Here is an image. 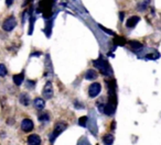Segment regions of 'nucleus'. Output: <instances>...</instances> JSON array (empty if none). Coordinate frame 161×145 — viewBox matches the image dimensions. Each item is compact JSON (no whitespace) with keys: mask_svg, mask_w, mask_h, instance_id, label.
Wrapping results in <instances>:
<instances>
[{"mask_svg":"<svg viewBox=\"0 0 161 145\" xmlns=\"http://www.w3.org/2000/svg\"><path fill=\"white\" fill-rule=\"evenodd\" d=\"M94 65L95 67H97L100 69V72L104 75H107L108 72H109V64L103 60V58H98L97 61H94Z\"/></svg>","mask_w":161,"mask_h":145,"instance_id":"nucleus-1","label":"nucleus"},{"mask_svg":"<svg viewBox=\"0 0 161 145\" xmlns=\"http://www.w3.org/2000/svg\"><path fill=\"white\" fill-rule=\"evenodd\" d=\"M16 25H17V21H16L15 17H9L8 19H6V21L2 24V29L5 31H12L16 28Z\"/></svg>","mask_w":161,"mask_h":145,"instance_id":"nucleus-2","label":"nucleus"},{"mask_svg":"<svg viewBox=\"0 0 161 145\" xmlns=\"http://www.w3.org/2000/svg\"><path fill=\"white\" fill-rule=\"evenodd\" d=\"M100 90H102V86L98 83H94L89 86L88 88V96L91 98H95L100 95Z\"/></svg>","mask_w":161,"mask_h":145,"instance_id":"nucleus-3","label":"nucleus"},{"mask_svg":"<svg viewBox=\"0 0 161 145\" xmlns=\"http://www.w3.org/2000/svg\"><path fill=\"white\" fill-rule=\"evenodd\" d=\"M42 95L45 99H51L53 97V86L50 81H48L43 87V91H42Z\"/></svg>","mask_w":161,"mask_h":145,"instance_id":"nucleus-4","label":"nucleus"},{"mask_svg":"<svg viewBox=\"0 0 161 145\" xmlns=\"http://www.w3.org/2000/svg\"><path fill=\"white\" fill-rule=\"evenodd\" d=\"M34 128V124L32 122V120L30 119H24L22 122H21V129H22L24 132H30L32 131Z\"/></svg>","mask_w":161,"mask_h":145,"instance_id":"nucleus-5","label":"nucleus"},{"mask_svg":"<svg viewBox=\"0 0 161 145\" xmlns=\"http://www.w3.org/2000/svg\"><path fill=\"white\" fill-rule=\"evenodd\" d=\"M66 128V124L65 123H62V122H59L55 124V127H54V132H53V139L56 137L59 134H61L64 130Z\"/></svg>","mask_w":161,"mask_h":145,"instance_id":"nucleus-6","label":"nucleus"},{"mask_svg":"<svg viewBox=\"0 0 161 145\" xmlns=\"http://www.w3.org/2000/svg\"><path fill=\"white\" fill-rule=\"evenodd\" d=\"M29 145H40L41 144V137L38 134H32L28 137Z\"/></svg>","mask_w":161,"mask_h":145,"instance_id":"nucleus-7","label":"nucleus"},{"mask_svg":"<svg viewBox=\"0 0 161 145\" xmlns=\"http://www.w3.org/2000/svg\"><path fill=\"white\" fill-rule=\"evenodd\" d=\"M139 20H140V18L139 17L133 16V17H130L127 21H126V25H127L128 28H135V27L137 25V23L139 22Z\"/></svg>","mask_w":161,"mask_h":145,"instance_id":"nucleus-8","label":"nucleus"},{"mask_svg":"<svg viewBox=\"0 0 161 145\" xmlns=\"http://www.w3.org/2000/svg\"><path fill=\"white\" fill-rule=\"evenodd\" d=\"M85 78L87 80H94L97 78V72H95L94 69H88L85 74Z\"/></svg>","mask_w":161,"mask_h":145,"instance_id":"nucleus-9","label":"nucleus"},{"mask_svg":"<svg viewBox=\"0 0 161 145\" xmlns=\"http://www.w3.org/2000/svg\"><path fill=\"white\" fill-rule=\"evenodd\" d=\"M34 106L37 109H39V110H42L45 106V102L44 100L42 99V98H35L34 99Z\"/></svg>","mask_w":161,"mask_h":145,"instance_id":"nucleus-10","label":"nucleus"},{"mask_svg":"<svg viewBox=\"0 0 161 145\" xmlns=\"http://www.w3.org/2000/svg\"><path fill=\"white\" fill-rule=\"evenodd\" d=\"M115 141V137L111 135V134H107L103 137V143L105 145H111Z\"/></svg>","mask_w":161,"mask_h":145,"instance_id":"nucleus-11","label":"nucleus"},{"mask_svg":"<svg viewBox=\"0 0 161 145\" xmlns=\"http://www.w3.org/2000/svg\"><path fill=\"white\" fill-rule=\"evenodd\" d=\"M23 79H24L23 74H18V75H15V76H13V83L17 85V86H20V85L22 84Z\"/></svg>","mask_w":161,"mask_h":145,"instance_id":"nucleus-12","label":"nucleus"},{"mask_svg":"<svg viewBox=\"0 0 161 145\" xmlns=\"http://www.w3.org/2000/svg\"><path fill=\"white\" fill-rule=\"evenodd\" d=\"M20 102L22 103L23 106H28L29 103H30V97H29V95L22 94V95L20 96Z\"/></svg>","mask_w":161,"mask_h":145,"instance_id":"nucleus-13","label":"nucleus"},{"mask_svg":"<svg viewBox=\"0 0 161 145\" xmlns=\"http://www.w3.org/2000/svg\"><path fill=\"white\" fill-rule=\"evenodd\" d=\"M129 45H130L133 49H135V50H139V49L142 47V44L139 43V42H137V41H129Z\"/></svg>","mask_w":161,"mask_h":145,"instance_id":"nucleus-14","label":"nucleus"},{"mask_svg":"<svg viewBox=\"0 0 161 145\" xmlns=\"http://www.w3.org/2000/svg\"><path fill=\"white\" fill-rule=\"evenodd\" d=\"M149 2H150V0H144V1H141L140 3H139V7H138V9L139 10H144L147 7L149 6Z\"/></svg>","mask_w":161,"mask_h":145,"instance_id":"nucleus-15","label":"nucleus"},{"mask_svg":"<svg viewBox=\"0 0 161 145\" xmlns=\"http://www.w3.org/2000/svg\"><path fill=\"white\" fill-rule=\"evenodd\" d=\"M7 68H6V66L5 65H2V64H0V76H6L7 75Z\"/></svg>","mask_w":161,"mask_h":145,"instance_id":"nucleus-16","label":"nucleus"},{"mask_svg":"<svg viewBox=\"0 0 161 145\" xmlns=\"http://www.w3.org/2000/svg\"><path fill=\"white\" fill-rule=\"evenodd\" d=\"M86 122H87V117H81L79 118V121H78V124H79V125L85 127V125H86Z\"/></svg>","mask_w":161,"mask_h":145,"instance_id":"nucleus-17","label":"nucleus"},{"mask_svg":"<svg viewBox=\"0 0 161 145\" xmlns=\"http://www.w3.org/2000/svg\"><path fill=\"white\" fill-rule=\"evenodd\" d=\"M126 43V41L124 39H122V38H118L117 36L116 39H115V44H117V45H124Z\"/></svg>","mask_w":161,"mask_h":145,"instance_id":"nucleus-18","label":"nucleus"},{"mask_svg":"<svg viewBox=\"0 0 161 145\" xmlns=\"http://www.w3.org/2000/svg\"><path fill=\"white\" fill-rule=\"evenodd\" d=\"M100 28L102 29V30H104L106 33H108V34H111V35H115V33L111 31V30H109V29H106L105 27H103V25H100Z\"/></svg>","mask_w":161,"mask_h":145,"instance_id":"nucleus-19","label":"nucleus"},{"mask_svg":"<svg viewBox=\"0 0 161 145\" xmlns=\"http://www.w3.org/2000/svg\"><path fill=\"white\" fill-rule=\"evenodd\" d=\"M40 120L41 121H49V116L46 113H43V114L40 116Z\"/></svg>","mask_w":161,"mask_h":145,"instance_id":"nucleus-20","label":"nucleus"},{"mask_svg":"<svg viewBox=\"0 0 161 145\" xmlns=\"http://www.w3.org/2000/svg\"><path fill=\"white\" fill-rule=\"evenodd\" d=\"M12 2H13V0H6V5H7V6H8V7H9V6H11V5H12Z\"/></svg>","mask_w":161,"mask_h":145,"instance_id":"nucleus-21","label":"nucleus"}]
</instances>
